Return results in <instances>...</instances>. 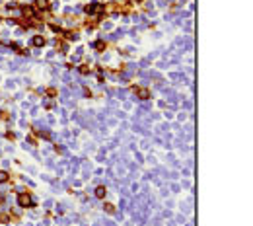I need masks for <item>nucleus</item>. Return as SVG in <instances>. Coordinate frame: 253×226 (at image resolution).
<instances>
[{"instance_id": "f8f14e48", "label": "nucleus", "mask_w": 253, "mask_h": 226, "mask_svg": "<svg viewBox=\"0 0 253 226\" xmlns=\"http://www.w3.org/2000/svg\"><path fill=\"white\" fill-rule=\"evenodd\" d=\"M80 72H82V74H88L90 68H88V66H80Z\"/></svg>"}, {"instance_id": "f03ea898", "label": "nucleus", "mask_w": 253, "mask_h": 226, "mask_svg": "<svg viewBox=\"0 0 253 226\" xmlns=\"http://www.w3.org/2000/svg\"><path fill=\"white\" fill-rule=\"evenodd\" d=\"M134 92L140 96V99H148L150 98V92L146 90V88H134Z\"/></svg>"}, {"instance_id": "9b49d317", "label": "nucleus", "mask_w": 253, "mask_h": 226, "mask_svg": "<svg viewBox=\"0 0 253 226\" xmlns=\"http://www.w3.org/2000/svg\"><path fill=\"white\" fill-rule=\"evenodd\" d=\"M8 220H10L8 214H0V222H8Z\"/></svg>"}, {"instance_id": "6e6552de", "label": "nucleus", "mask_w": 253, "mask_h": 226, "mask_svg": "<svg viewBox=\"0 0 253 226\" xmlns=\"http://www.w3.org/2000/svg\"><path fill=\"white\" fill-rule=\"evenodd\" d=\"M105 211H107L109 214H113V213H115V205H111V203H107V205H105Z\"/></svg>"}, {"instance_id": "1a4fd4ad", "label": "nucleus", "mask_w": 253, "mask_h": 226, "mask_svg": "<svg viewBox=\"0 0 253 226\" xmlns=\"http://www.w3.org/2000/svg\"><path fill=\"white\" fill-rule=\"evenodd\" d=\"M94 47H96V49H99V51H101V49H105V43H103V41H97V43L94 45Z\"/></svg>"}, {"instance_id": "7ed1b4c3", "label": "nucleus", "mask_w": 253, "mask_h": 226, "mask_svg": "<svg viewBox=\"0 0 253 226\" xmlns=\"http://www.w3.org/2000/svg\"><path fill=\"white\" fill-rule=\"evenodd\" d=\"M22 12L25 18H29V20H35V12H33V8H29V6H24L22 8Z\"/></svg>"}, {"instance_id": "9d476101", "label": "nucleus", "mask_w": 253, "mask_h": 226, "mask_svg": "<svg viewBox=\"0 0 253 226\" xmlns=\"http://www.w3.org/2000/svg\"><path fill=\"white\" fill-rule=\"evenodd\" d=\"M37 135H39V136H43V139H49V136H51L49 133H47V131H37Z\"/></svg>"}, {"instance_id": "0eeeda50", "label": "nucleus", "mask_w": 253, "mask_h": 226, "mask_svg": "<svg viewBox=\"0 0 253 226\" xmlns=\"http://www.w3.org/2000/svg\"><path fill=\"white\" fill-rule=\"evenodd\" d=\"M10 180V176H8V172H0V183H6Z\"/></svg>"}, {"instance_id": "20e7f679", "label": "nucleus", "mask_w": 253, "mask_h": 226, "mask_svg": "<svg viewBox=\"0 0 253 226\" xmlns=\"http://www.w3.org/2000/svg\"><path fill=\"white\" fill-rule=\"evenodd\" d=\"M35 6L39 10H47L49 8V0H35Z\"/></svg>"}, {"instance_id": "39448f33", "label": "nucleus", "mask_w": 253, "mask_h": 226, "mask_svg": "<svg viewBox=\"0 0 253 226\" xmlns=\"http://www.w3.org/2000/svg\"><path fill=\"white\" fill-rule=\"evenodd\" d=\"M33 45H35V47H43V45H45V37H41V35H35V37H33Z\"/></svg>"}, {"instance_id": "f257e3e1", "label": "nucleus", "mask_w": 253, "mask_h": 226, "mask_svg": "<svg viewBox=\"0 0 253 226\" xmlns=\"http://www.w3.org/2000/svg\"><path fill=\"white\" fill-rule=\"evenodd\" d=\"M18 205L20 207H31V197L28 195V193H20V197H18Z\"/></svg>"}, {"instance_id": "423d86ee", "label": "nucleus", "mask_w": 253, "mask_h": 226, "mask_svg": "<svg viewBox=\"0 0 253 226\" xmlns=\"http://www.w3.org/2000/svg\"><path fill=\"white\" fill-rule=\"evenodd\" d=\"M105 193H107V189H105L103 185H99V187L96 189V197H97V199H103V197H105Z\"/></svg>"}]
</instances>
